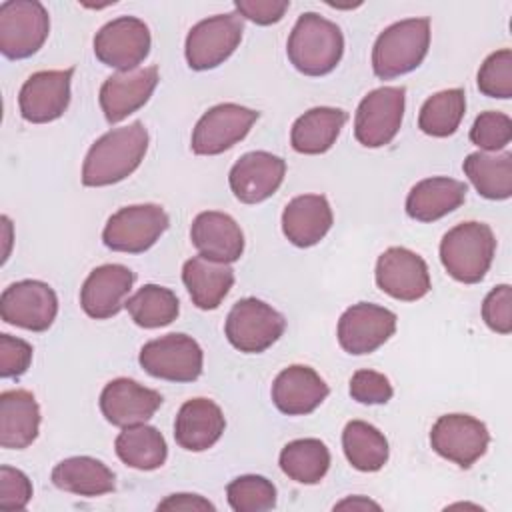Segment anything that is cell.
Masks as SVG:
<instances>
[{"instance_id":"6da1fadb","label":"cell","mask_w":512,"mask_h":512,"mask_svg":"<svg viewBox=\"0 0 512 512\" xmlns=\"http://www.w3.org/2000/svg\"><path fill=\"white\" fill-rule=\"evenodd\" d=\"M146 150L148 130L140 120L106 132L90 146L86 154L82 166V184L100 188L128 178L144 160Z\"/></svg>"},{"instance_id":"7a4b0ae2","label":"cell","mask_w":512,"mask_h":512,"mask_svg":"<svg viewBox=\"0 0 512 512\" xmlns=\"http://www.w3.org/2000/svg\"><path fill=\"white\" fill-rule=\"evenodd\" d=\"M288 60L306 76L332 72L344 54L342 30L316 12L298 16L286 44Z\"/></svg>"},{"instance_id":"3957f363","label":"cell","mask_w":512,"mask_h":512,"mask_svg":"<svg viewBox=\"0 0 512 512\" xmlns=\"http://www.w3.org/2000/svg\"><path fill=\"white\" fill-rule=\"evenodd\" d=\"M496 252V238L484 222H462L450 228L440 240V262L444 270L462 284L480 282Z\"/></svg>"},{"instance_id":"277c9868","label":"cell","mask_w":512,"mask_h":512,"mask_svg":"<svg viewBox=\"0 0 512 512\" xmlns=\"http://www.w3.org/2000/svg\"><path fill=\"white\" fill-rule=\"evenodd\" d=\"M430 46V20L406 18L394 22L374 42L372 70L380 80L408 74L422 64Z\"/></svg>"},{"instance_id":"5b68a950","label":"cell","mask_w":512,"mask_h":512,"mask_svg":"<svg viewBox=\"0 0 512 512\" xmlns=\"http://www.w3.org/2000/svg\"><path fill=\"white\" fill-rule=\"evenodd\" d=\"M50 32V16L38 0H6L0 4V50L10 60L36 54Z\"/></svg>"},{"instance_id":"8992f818","label":"cell","mask_w":512,"mask_h":512,"mask_svg":"<svg viewBox=\"0 0 512 512\" xmlns=\"http://www.w3.org/2000/svg\"><path fill=\"white\" fill-rule=\"evenodd\" d=\"M286 328L284 316L258 298L238 300L224 324L228 342L244 354H260L268 350Z\"/></svg>"},{"instance_id":"52a82bcc","label":"cell","mask_w":512,"mask_h":512,"mask_svg":"<svg viewBox=\"0 0 512 512\" xmlns=\"http://www.w3.org/2000/svg\"><path fill=\"white\" fill-rule=\"evenodd\" d=\"M168 226L170 218L158 204L124 206L108 218L102 240L114 252L140 254L152 248Z\"/></svg>"},{"instance_id":"ba28073f","label":"cell","mask_w":512,"mask_h":512,"mask_svg":"<svg viewBox=\"0 0 512 512\" xmlns=\"http://www.w3.org/2000/svg\"><path fill=\"white\" fill-rule=\"evenodd\" d=\"M406 104L404 86H382L368 92L354 116V136L366 148H382L402 126Z\"/></svg>"},{"instance_id":"9c48e42d","label":"cell","mask_w":512,"mask_h":512,"mask_svg":"<svg viewBox=\"0 0 512 512\" xmlns=\"http://www.w3.org/2000/svg\"><path fill=\"white\" fill-rule=\"evenodd\" d=\"M138 362L154 378L194 382L202 374L204 354L192 336L174 332L146 342L140 348Z\"/></svg>"},{"instance_id":"30bf717a","label":"cell","mask_w":512,"mask_h":512,"mask_svg":"<svg viewBox=\"0 0 512 512\" xmlns=\"http://www.w3.org/2000/svg\"><path fill=\"white\" fill-rule=\"evenodd\" d=\"M244 32L242 16L236 12L210 16L194 24L186 36V62L192 70H212L238 48Z\"/></svg>"},{"instance_id":"8fae6325","label":"cell","mask_w":512,"mask_h":512,"mask_svg":"<svg viewBox=\"0 0 512 512\" xmlns=\"http://www.w3.org/2000/svg\"><path fill=\"white\" fill-rule=\"evenodd\" d=\"M258 112L234 102H224L196 122L192 130V152L200 156H216L238 144L258 120Z\"/></svg>"},{"instance_id":"7c38bea8","label":"cell","mask_w":512,"mask_h":512,"mask_svg":"<svg viewBox=\"0 0 512 512\" xmlns=\"http://www.w3.org/2000/svg\"><path fill=\"white\" fill-rule=\"evenodd\" d=\"M58 314L56 292L40 280H20L4 288L0 296V316L6 324L44 332Z\"/></svg>"},{"instance_id":"4fadbf2b","label":"cell","mask_w":512,"mask_h":512,"mask_svg":"<svg viewBox=\"0 0 512 512\" xmlns=\"http://www.w3.org/2000/svg\"><path fill=\"white\" fill-rule=\"evenodd\" d=\"M150 30L136 16H120L104 24L94 36L96 58L120 72L138 68L150 52Z\"/></svg>"},{"instance_id":"5bb4252c","label":"cell","mask_w":512,"mask_h":512,"mask_svg":"<svg viewBox=\"0 0 512 512\" xmlns=\"http://www.w3.org/2000/svg\"><path fill=\"white\" fill-rule=\"evenodd\" d=\"M430 444L436 454L460 468H470L484 456L490 432L484 422L468 414H444L430 430Z\"/></svg>"},{"instance_id":"9a60e30c","label":"cell","mask_w":512,"mask_h":512,"mask_svg":"<svg viewBox=\"0 0 512 512\" xmlns=\"http://www.w3.org/2000/svg\"><path fill=\"white\" fill-rule=\"evenodd\" d=\"M374 278L384 294L402 302L420 300L432 288L424 258L402 246H392L378 256Z\"/></svg>"},{"instance_id":"2e32d148","label":"cell","mask_w":512,"mask_h":512,"mask_svg":"<svg viewBox=\"0 0 512 512\" xmlns=\"http://www.w3.org/2000/svg\"><path fill=\"white\" fill-rule=\"evenodd\" d=\"M396 332V314L384 306L358 302L338 320V344L344 352L362 356L378 350Z\"/></svg>"},{"instance_id":"e0dca14e","label":"cell","mask_w":512,"mask_h":512,"mask_svg":"<svg viewBox=\"0 0 512 512\" xmlns=\"http://www.w3.org/2000/svg\"><path fill=\"white\" fill-rule=\"evenodd\" d=\"M74 68L40 70L28 76L18 94V106L24 120L46 124L60 118L70 104V82Z\"/></svg>"},{"instance_id":"ac0fdd59","label":"cell","mask_w":512,"mask_h":512,"mask_svg":"<svg viewBox=\"0 0 512 512\" xmlns=\"http://www.w3.org/2000/svg\"><path fill=\"white\" fill-rule=\"evenodd\" d=\"M286 174V162L264 150H254L230 168L228 184L234 196L244 204H258L270 198L282 184Z\"/></svg>"},{"instance_id":"d6986e66","label":"cell","mask_w":512,"mask_h":512,"mask_svg":"<svg viewBox=\"0 0 512 512\" xmlns=\"http://www.w3.org/2000/svg\"><path fill=\"white\" fill-rule=\"evenodd\" d=\"M158 80L160 78L156 66L134 68L108 76L100 86L98 96L104 118L110 124H118L126 116L134 114L150 100Z\"/></svg>"},{"instance_id":"ffe728a7","label":"cell","mask_w":512,"mask_h":512,"mask_svg":"<svg viewBox=\"0 0 512 512\" xmlns=\"http://www.w3.org/2000/svg\"><path fill=\"white\" fill-rule=\"evenodd\" d=\"M160 404V392L146 388L132 378L110 380L100 394V410L104 418L118 428L146 424Z\"/></svg>"},{"instance_id":"44dd1931","label":"cell","mask_w":512,"mask_h":512,"mask_svg":"<svg viewBox=\"0 0 512 512\" xmlns=\"http://www.w3.org/2000/svg\"><path fill=\"white\" fill-rule=\"evenodd\" d=\"M134 272L122 264H102L94 268L80 288V306L94 320L116 316L132 290Z\"/></svg>"},{"instance_id":"7402d4cb","label":"cell","mask_w":512,"mask_h":512,"mask_svg":"<svg viewBox=\"0 0 512 512\" xmlns=\"http://www.w3.org/2000/svg\"><path fill=\"white\" fill-rule=\"evenodd\" d=\"M328 392V384L314 368L292 364L274 378L272 402L286 416H304L314 412Z\"/></svg>"},{"instance_id":"603a6c76","label":"cell","mask_w":512,"mask_h":512,"mask_svg":"<svg viewBox=\"0 0 512 512\" xmlns=\"http://www.w3.org/2000/svg\"><path fill=\"white\" fill-rule=\"evenodd\" d=\"M190 240L200 256L232 264L244 252V234L236 220L224 212H200L190 228Z\"/></svg>"},{"instance_id":"cb8c5ba5","label":"cell","mask_w":512,"mask_h":512,"mask_svg":"<svg viewBox=\"0 0 512 512\" xmlns=\"http://www.w3.org/2000/svg\"><path fill=\"white\" fill-rule=\"evenodd\" d=\"M226 428L220 406L208 398L186 400L174 420V440L180 448L190 452H204L212 448Z\"/></svg>"},{"instance_id":"d4e9b609","label":"cell","mask_w":512,"mask_h":512,"mask_svg":"<svg viewBox=\"0 0 512 512\" xmlns=\"http://www.w3.org/2000/svg\"><path fill=\"white\" fill-rule=\"evenodd\" d=\"M332 222V208L322 194L296 196L282 212V232L298 248L318 244L332 228Z\"/></svg>"},{"instance_id":"484cf974","label":"cell","mask_w":512,"mask_h":512,"mask_svg":"<svg viewBox=\"0 0 512 512\" xmlns=\"http://www.w3.org/2000/svg\"><path fill=\"white\" fill-rule=\"evenodd\" d=\"M468 186L448 176H432L416 182L406 196V214L418 222H434L460 208Z\"/></svg>"},{"instance_id":"4316f807","label":"cell","mask_w":512,"mask_h":512,"mask_svg":"<svg viewBox=\"0 0 512 512\" xmlns=\"http://www.w3.org/2000/svg\"><path fill=\"white\" fill-rule=\"evenodd\" d=\"M40 428V406L32 392L16 388L0 394V446L8 450L28 448Z\"/></svg>"},{"instance_id":"83f0119b","label":"cell","mask_w":512,"mask_h":512,"mask_svg":"<svg viewBox=\"0 0 512 512\" xmlns=\"http://www.w3.org/2000/svg\"><path fill=\"white\" fill-rule=\"evenodd\" d=\"M182 282L200 310H214L226 298L234 284V270L230 264L214 262L204 256H194L184 262Z\"/></svg>"},{"instance_id":"f1b7e54d","label":"cell","mask_w":512,"mask_h":512,"mask_svg":"<svg viewBox=\"0 0 512 512\" xmlns=\"http://www.w3.org/2000/svg\"><path fill=\"white\" fill-rule=\"evenodd\" d=\"M348 114L332 106H316L304 112L290 130V144L300 154H324L328 152L340 130L346 124Z\"/></svg>"},{"instance_id":"f546056e","label":"cell","mask_w":512,"mask_h":512,"mask_svg":"<svg viewBox=\"0 0 512 512\" xmlns=\"http://www.w3.org/2000/svg\"><path fill=\"white\" fill-rule=\"evenodd\" d=\"M52 484L78 496H102L116 488L114 472L92 456L64 458L52 468Z\"/></svg>"},{"instance_id":"4dcf8cb0","label":"cell","mask_w":512,"mask_h":512,"mask_svg":"<svg viewBox=\"0 0 512 512\" xmlns=\"http://www.w3.org/2000/svg\"><path fill=\"white\" fill-rule=\"evenodd\" d=\"M476 192L488 200L512 196V152H472L462 164Z\"/></svg>"},{"instance_id":"1f68e13d","label":"cell","mask_w":512,"mask_h":512,"mask_svg":"<svg viewBox=\"0 0 512 512\" xmlns=\"http://www.w3.org/2000/svg\"><path fill=\"white\" fill-rule=\"evenodd\" d=\"M118 458L136 470H156L166 462L168 446L164 436L148 424L126 426L114 442Z\"/></svg>"},{"instance_id":"d6a6232c","label":"cell","mask_w":512,"mask_h":512,"mask_svg":"<svg viewBox=\"0 0 512 512\" xmlns=\"http://www.w3.org/2000/svg\"><path fill=\"white\" fill-rule=\"evenodd\" d=\"M342 448L350 466L360 472L380 470L390 456L386 436L364 420H350L344 426Z\"/></svg>"},{"instance_id":"836d02e7","label":"cell","mask_w":512,"mask_h":512,"mask_svg":"<svg viewBox=\"0 0 512 512\" xmlns=\"http://www.w3.org/2000/svg\"><path fill=\"white\" fill-rule=\"evenodd\" d=\"M282 472L300 484H318L330 468V450L318 438L288 442L280 452Z\"/></svg>"},{"instance_id":"e575fe53","label":"cell","mask_w":512,"mask_h":512,"mask_svg":"<svg viewBox=\"0 0 512 512\" xmlns=\"http://www.w3.org/2000/svg\"><path fill=\"white\" fill-rule=\"evenodd\" d=\"M466 112V94L462 88H448L432 94L420 108L418 128L434 138L452 136Z\"/></svg>"},{"instance_id":"d590c367","label":"cell","mask_w":512,"mask_h":512,"mask_svg":"<svg viewBox=\"0 0 512 512\" xmlns=\"http://www.w3.org/2000/svg\"><path fill=\"white\" fill-rule=\"evenodd\" d=\"M126 310L142 328H160L176 320L180 304L170 288L158 284H144L126 300Z\"/></svg>"},{"instance_id":"8d00e7d4","label":"cell","mask_w":512,"mask_h":512,"mask_svg":"<svg viewBox=\"0 0 512 512\" xmlns=\"http://www.w3.org/2000/svg\"><path fill=\"white\" fill-rule=\"evenodd\" d=\"M226 498L234 512H266L276 506V486L258 474H244L226 486Z\"/></svg>"},{"instance_id":"74e56055","label":"cell","mask_w":512,"mask_h":512,"mask_svg":"<svg viewBox=\"0 0 512 512\" xmlns=\"http://www.w3.org/2000/svg\"><path fill=\"white\" fill-rule=\"evenodd\" d=\"M478 90L490 98L508 100L512 96V50L492 52L478 70Z\"/></svg>"},{"instance_id":"f35d334b","label":"cell","mask_w":512,"mask_h":512,"mask_svg":"<svg viewBox=\"0 0 512 512\" xmlns=\"http://www.w3.org/2000/svg\"><path fill=\"white\" fill-rule=\"evenodd\" d=\"M512 140V120L504 112L488 110L476 116L470 128V142L484 152H498Z\"/></svg>"},{"instance_id":"ab89813d","label":"cell","mask_w":512,"mask_h":512,"mask_svg":"<svg viewBox=\"0 0 512 512\" xmlns=\"http://www.w3.org/2000/svg\"><path fill=\"white\" fill-rule=\"evenodd\" d=\"M482 318L486 326L498 334L512 332V288L500 284L488 292L482 302Z\"/></svg>"},{"instance_id":"60d3db41","label":"cell","mask_w":512,"mask_h":512,"mask_svg":"<svg viewBox=\"0 0 512 512\" xmlns=\"http://www.w3.org/2000/svg\"><path fill=\"white\" fill-rule=\"evenodd\" d=\"M348 390L360 404H386L394 394L390 380L374 370H356L350 378Z\"/></svg>"},{"instance_id":"b9f144b4","label":"cell","mask_w":512,"mask_h":512,"mask_svg":"<svg viewBox=\"0 0 512 512\" xmlns=\"http://www.w3.org/2000/svg\"><path fill=\"white\" fill-rule=\"evenodd\" d=\"M32 498L28 476L12 466H0V508L24 510Z\"/></svg>"},{"instance_id":"7bdbcfd3","label":"cell","mask_w":512,"mask_h":512,"mask_svg":"<svg viewBox=\"0 0 512 512\" xmlns=\"http://www.w3.org/2000/svg\"><path fill=\"white\" fill-rule=\"evenodd\" d=\"M32 362V346L10 334H0V376L18 378L22 376Z\"/></svg>"},{"instance_id":"ee69618b","label":"cell","mask_w":512,"mask_h":512,"mask_svg":"<svg viewBox=\"0 0 512 512\" xmlns=\"http://www.w3.org/2000/svg\"><path fill=\"white\" fill-rule=\"evenodd\" d=\"M290 2L288 0H236V14L260 24H276L286 14Z\"/></svg>"},{"instance_id":"f6af8a7d","label":"cell","mask_w":512,"mask_h":512,"mask_svg":"<svg viewBox=\"0 0 512 512\" xmlns=\"http://www.w3.org/2000/svg\"><path fill=\"white\" fill-rule=\"evenodd\" d=\"M158 510H216L212 502L198 494H170L158 504Z\"/></svg>"},{"instance_id":"bcb514c9","label":"cell","mask_w":512,"mask_h":512,"mask_svg":"<svg viewBox=\"0 0 512 512\" xmlns=\"http://www.w3.org/2000/svg\"><path fill=\"white\" fill-rule=\"evenodd\" d=\"M342 508H352V510H356V508H360V510L374 508V510H380V506H378L376 502H372V500H368V498H362V496L346 498V500H342V502H338V504L334 506V510H342Z\"/></svg>"}]
</instances>
